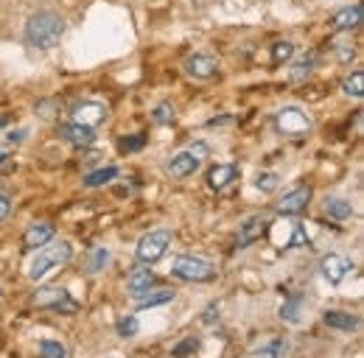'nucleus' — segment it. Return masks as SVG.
<instances>
[{
	"label": "nucleus",
	"mask_w": 364,
	"mask_h": 358,
	"mask_svg": "<svg viewBox=\"0 0 364 358\" xmlns=\"http://www.w3.org/2000/svg\"><path fill=\"white\" fill-rule=\"evenodd\" d=\"M213 313H219V311H216V308H208V311H205V322H213V319H219V316H213Z\"/></svg>",
	"instance_id": "obj_38"
},
{
	"label": "nucleus",
	"mask_w": 364,
	"mask_h": 358,
	"mask_svg": "<svg viewBox=\"0 0 364 358\" xmlns=\"http://www.w3.org/2000/svg\"><path fill=\"white\" fill-rule=\"evenodd\" d=\"M303 244H309V235H306L303 224H294V238L289 241V246H303Z\"/></svg>",
	"instance_id": "obj_33"
},
{
	"label": "nucleus",
	"mask_w": 364,
	"mask_h": 358,
	"mask_svg": "<svg viewBox=\"0 0 364 358\" xmlns=\"http://www.w3.org/2000/svg\"><path fill=\"white\" fill-rule=\"evenodd\" d=\"M70 258H73L70 241H56V244H50L48 249L37 252V258H34L31 266H28V277H31V280H43L46 274L56 271V268L65 266V264H70Z\"/></svg>",
	"instance_id": "obj_2"
},
{
	"label": "nucleus",
	"mask_w": 364,
	"mask_h": 358,
	"mask_svg": "<svg viewBox=\"0 0 364 358\" xmlns=\"http://www.w3.org/2000/svg\"><path fill=\"white\" fill-rule=\"evenodd\" d=\"M151 115H154V124H160V126H163V124H171L177 112H174V107H171V104L166 101V104H160V107H157V109H154Z\"/></svg>",
	"instance_id": "obj_29"
},
{
	"label": "nucleus",
	"mask_w": 364,
	"mask_h": 358,
	"mask_svg": "<svg viewBox=\"0 0 364 358\" xmlns=\"http://www.w3.org/2000/svg\"><path fill=\"white\" fill-rule=\"evenodd\" d=\"M336 53H339V59H342V62H350V59L356 56L353 45H348V43H339V45H336Z\"/></svg>",
	"instance_id": "obj_34"
},
{
	"label": "nucleus",
	"mask_w": 364,
	"mask_h": 358,
	"mask_svg": "<svg viewBox=\"0 0 364 358\" xmlns=\"http://www.w3.org/2000/svg\"><path fill=\"white\" fill-rule=\"evenodd\" d=\"M261 229H264V222H261V219H250V222L244 224V232H241V238H238V246L252 244V241L261 235Z\"/></svg>",
	"instance_id": "obj_24"
},
{
	"label": "nucleus",
	"mask_w": 364,
	"mask_h": 358,
	"mask_svg": "<svg viewBox=\"0 0 364 358\" xmlns=\"http://www.w3.org/2000/svg\"><path fill=\"white\" fill-rule=\"evenodd\" d=\"M314 65H317V56H309V59H300L297 65H291V82H303V79H309L311 76V70H314Z\"/></svg>",
	"instance_id": "obj_23"
},
{
	"label": "nucleus",
	"mask_w": 364,
	"mask_h": 358,
	"mask_svg": "<svg viewBox=\"0 0 364 358\" xmlns=\"http://www.w3.org/2000/svg\"><path fill=\"white\" fill-rule=\"evenodd\" d=\"M11 213V196H6V193H0V222L6 219Z\"/></svg>",
	"instance_id": "obj_36"
},
{
	"label": "nucleus",
	"mask_w": 364,
	"mask_h": 358,
	"mask_svg": "<svg viewBox=\"0 0 364 358\" xmlns=\"http://www.w3.org/2000/svg\"><path fill=\"white\" fill-rule=\"evenodd\" d=\"M241 177V171H238V166H216V168H210V174H208V185L213 188V190H225L230 182H235V179Z\"/></svg>",
	"instance_id": "obj_16"
},
{
	"label": "nucleus",
	"mask_w": 364,
	"mask_h": 358,
	"mask_svg": "<svg viewBox=\"0 0 364 358\" xmlns=\"http://www.w3.org/2000/svg\"><path fill=\"white\" fill-rule=\"evenodd\" d=\"M202 347V342L196 339V336H188V339H182L180 345L171 350V358H188V356H193L196 350Z\"/></svg>",
	"instance_id": "obj_26"
},
{
	"label": "nucleus",
	"mask_w": 364,
	"mask_h": 358,
	"mask_svg": "<svg viewBox=\"0 0 364 358\" xmlns=\"http://www.w3.org/2000/svg\"><path fill=\"white\" fill-rule=\"evenodd\" d=\"M73 118L82 126H92V124H101V121L109 118V107L101 104V101H79L73 107Z\"/></svg>",
	"instance_id": "obj_10"
},
{
	"label": "nucleus",
	"mask_w": 364,
	"mask_h": 358,
	"mask_svg": "<svg viewBox=\"0 0 364 358\" xmlns=\"http://www.w3.org/2000/svg\"><path fill=\"white\" fill-rule=\"evenodd\" d=\"M342 90H345V95L362 98L364 95V73L362 70H356L353 76H348V79H345V85H342Z\"/></svg>",
	"instance_id": "obj_25"
},
{
	"label": "nucleus",
	"mask_w": 364,
	"mask_h": 358,
	"mask_svg": "<svg viewBox=\"0 0 364 358\" xmlns=\"http://www.w3.org/2000/svg\"><path fill=\"white\" fill-rule=\"evenodd\" d=\"M40 353H43V358H68V350L56 339H43L40 342Z\"/></svg>",
	"instance_id": "obj_27"
},
{
	"label": "nucleus",
	"mask_w": 364,
	"mask_h": 358,
	"mask_svg": "<svg viewBox=\"0 0 364 358\" xmlns=\"http://www.w3.org/2000/svg\"><path fill=\"white\" fill-rule=\"evenodd\" d=\"M325 325L328 327H336V330H356L362 325V319L356 313H345V311H325Z\"/></svg>",
	"instance_id": "obj_17"
},
{
	"label": "nucleus",
	"mask_w": 364,
	"mask_h": 358,
	"mask_svg": "<svg viewBox=\"0 0 364 358\" xmlns=\"http://www.w3.org/2000/svg\"><path fill=\"white\" fill-rule=\"evenodd\" d=\"M107 261H109V252H107V249H95V261H92V271H98V268L104 266V264H107Z\"/></svg>",
	"instance_id": "obj_35"
},
{
	"label": "nucleus",
	"mask_w": 364,
	"mask_h": 358,
	"mask_svg": "<svg viewBox=\"0 0 364 358\" xmlns=\"http://www.w3.org/2000/svg\"><path fill=\"white\" fill-rule=\"evenodd\" d=\"M53 241V224L50 222H40L31 224L26 232H23V249L31 252V249H43L46 244Z\"/></svg>",
	"instance_id": "obj_11"
},
{
	"label": "nucleus",
	"mask_w": 364,
	"mask_h": 358,
	"mask_svg": "<svg viewBox=\"0 0 364 358\" xmlns=\"http://www.w3.org/2000/svg\"><path fill=\"white\" fill-rule=\"evenodd\" d=\"M3 160H6V154H3V151H0V163H3Z\"/></svg>",
	"instance_id": "obj_40"
},
{
	"label": "nucleus",
	"mask_w": 364,
	"mask_h": 358,
	"mask_svg": "<svg viewBox=\"0 0 364 358\" xmlns=\"http://www.w3.org/2000/svg\"><path fill=\"white\" fill-rule=\"evenodd\" d=\"M205 157H208V146H205V143H193V146H188L185 151L174 154V157L168 160V174L174 179L191 177V174H196V171L202 168V160H205Z\"/></svg>",
	"instance_id": "obj_4"
},
{
	"label": "nucleus",
	"mask_w": 364,
	"mask_h": 358,
	"mask_svg": "<svg viewBox=\"0 0 364 358\" xmlns=\"http://www.w3.org/2000/svg\"><path fill=\"white\" fill-rule=\"evenodd\" d=\"M115 177H118V168H115V166H109V168H101V171L87 174V177H85V185H87V188H101V185L112 182Z\"/></svg>",
	"instance_id": "obj_21"
},
{
	"label": "nucleus",
	"mask_w": 364,
	"mask_h": 358,
	"mask_svg": "<svg viewBox=\"0 0 364 358\" xmlns=\"http://www.w3.org/2000/svg\"><path fill=\"white\" fill-rule=\"evenodd\" d=\"M185 70H188V76H193V79H213V76L219 73V59L205 56V53H196V56H191V59L185 62Z\"/></svg>",
	"instance_id": "obj_12"
},
{
	"label": "nucleus",
	"mask_w": 364,
	"mask_h": 358,
	"mask_svg": "<svg viewBox=\"0 0 364 358\" xmlns=\"http://www.w3.org/2000/svg\"><path fill=\"white\" fill-rule=\"evenodd\" d=\"M350 271H353V264H350L345 255L331 252V255H325V258L319 261V274H322V280H328L331 286H339Z\"/></svg>",
	"instance_id": "obj_8"
},
{
	"label": "nucleus",
	"mask_w": 364,
	"mask_h": 358,
	"mask_svg": "<svg viewBox=\"0 0 364 358\" xmlns=\"http://www.w3.org/2000/svg\"><path fill=\"white\" fill-rule=\"evenodd\" d=\"M300 313H303V300H300V297H291V300H286V303H283V308H280V319H286V322L297 325V322H300Z\"/></svg>",
	"instance_id": "obj_22"
},
{
	"label": "nucleus",
	"mask_w": 364,
	"mask_h": 358,
	"mask_svg": "<svg viewBox=\"0 0 364 358\" xmlns=\"http://www.w3.org/2000/svg\"><path fill=\"white\" fill-rule=\"evenodd\" d=\"M177 291L174 288H160V291H151V294H143L137 300L140 308H154V305H166V303H174Z\"/></svg>",
	"instance_id": "obj_19"
},
{
	"label": "nucleus",
	"mask_w": 364,
	"mask_h": 358,
	"mask_svg": "<svg viewBox=\"0 0 364 358\" xmlns=\"http://www.w3.org/2000/svg\"><path fill=\"white\" fill-rule=\"evenodd\" d=\"M65 34V20L56 11H37L26 23V43L37 50H50Z\"/></svg>",
	"instance_id": "obj_1"
},
{
	"label": "nucleus",
	"mask_w": 364,
	"mask_h": 358,
	"mask_svg": "<svg viewBox=\"0 0 364 358\" xmlns=\"http://www.w3.org/2000/svg\"><path fill=\"white\" fill-rule=\"evenodd\" d=\"M274 129L286 137H306L314 129V118L300 107H283L274 112Z\"/></svg>",
	"instance_id": "obj_3"
},
{
	"label": "nucleus",
	"mask_w": 364,
	"mask_h": 358,
	"mask_svg": "<svg viewBox=\"0 0 364 358\" xmlns=\"http://www.w3.org/2000/svg\"><path fill=\"white\" fill-rule=\"evenodd\" d=\"M291 53H294V45L291 43H277L272 50V59L274 62H283V59H291Z\"/></svg>",
	"instance_id": "obj_32"
},
{
	"label": "nucleus",
	"mask_w": 364,
	"mask_h": 358,
	"mask_svg": "<svg viewBox=\"0 0 364 358\" xmlns=\"http://www.w3.org/2000/svg\"><path fill=\"white\" fill-rule=\"evenodd\" d=\"M286 353H289V342L286 339H272V342H267V345H261L255 350L258 358H286Z\"/></svg>",
	"instance_id": "obj_20"
},
{
	"label": "nucleus",
	"mask_w": 364,
	"mask_h": 358,
	"mask_svg": "<svg viewBox=\"0 0 364 358\" xmlns=\"http://www.w3.org/2000/svg\"><path fill=\"white\" fill-rule=\"evenodd\" d=\"M0 297H3V288H0Z\"/></svg>",
	"instance_id": "obj_41"
},
{
	"label": "nucleus",
	"mask_w": 364,
	"mask_h": 358,
	"mask_svg": "<svg viewBox=\"0 0 364 358\" xmlns=\"http://www.w3.org/2000/svg\"><path fill=\"white\" fill-rule=\"evenodd\" d=\"M23 134H26L23 129H20V132H11L9 134V140H11V143H20V140H23Z\"/></svg>",
	"instance_id": "obj_37"
},
{
	"label": "nucleus",
	"mask_w": 364,
	"mask_h": 358,
	"mask_svg": "<svg viewBox=\"0 0 364 358\" xmlns=\"http://www.w3.org/2000/svg\"><path fill=\"white\" fill-rule=\"evenodd\" d=\"M168 246H171V232L168 229H151L137 241V261L140 264H154L168 252Z\"/></svg>",
	"instance_id": "obj_5"
},
{
	"label": "nucleus",
	"mask_w": 364,
	"mask_h": 358,
	"mask_svg": "<svg viewBox=\"0 0 364 358\" xmlns=\"http://www.w3.org/2000/svg\"><path fill=\"white\" fill-rule=\"evenodd\" d=\"M171 274L180 277V280H188V283H205V280H213L216 266H213L210 261H205V258L185 255V258H177V261H174Z\"/></svg>",
	"instance_id": "obj_6"
},
{
	"label": "nucleus",
	"mask_w": 364,
	"mask_h": 358,
	"mask_svg": "<svg viewBox=\"0 0 364 358\" xmlns=\"http://www.w3.org/2000/svg\"><path fill=\"white\" fill-rule=\"evenodd\" d=\"M325 213H328L331 219H336V222H345V219L353 216V205H350L348 199L333 196V199H325Z\"/></svg>",
	"instance_id": "obj_18"
},
{
	"label": "nucleus",
	"mask_w": 364,
	"mask_h": 358,
	"mask_svg": "<svg viewBox=\"0 0 364 358\" xmlns=\"http://www.w3.org/2000/svg\"><path fill=\"white\" fill-rule=\"evenodd\" d=\"M157 283V277H154V271L149 266H140V268H135L132 274H129V294L135 297V300H140L143 294H149L151 291V286Z\"/></svg>",
	"instance_id": "obj_14"
},
{
	"label": "nucleus",
	"mask_w": 364,
	"mask_h": 358,
	"mask_svg": "<svg viewBox=\"0 0 364 358\" xmlns=\"http://www.w3.org/2000/svg\"><path fill=\"white\" fill-rule=\"evenodd\" d=\"M277 185H280V177H277L274 171L258 174V179H255V188H258L261 193H272V190H277Z\"/></svg>",
	"instance_id": "obj_28"
},
{
	"label": "nucleus",
	"mask_w": 364,
	"mask_h": 358,
	"mask_svg": "<svg viewBox=\"0 0 364 358\" xmlns=\"http://www.w3.org/2000/svg\"><path fill=\"white\" fill-rule=\"evenodd\" d=\"M137 330H140V322H137L135 316H124V319L118 322V333H121V336H135Z\"/></svg>",
	"instance_id": "obj_30"
},
{
	"label": "nucleus",
	"mask_w": 364,
	"mask_h": 358,
	"mask_svg": "<svg viewBox=\"0 0 364 358\" xmlns=\"http://www.w3.org/2000/svg\"><path fill=\"white\" fill-rule=\"evenodd\" d=\"M34 305L37 308H48V311H59V313H76L79 311V303L65 291V288H40L34 294Z\"/></svg>",
	"instance_id": "obj_7"
},
{
	"label": "nucleus",
	"mask_w": 364,
	"mask_h": 358,
	"mask_svg": "<svg viewBox=\"0 0 364 358\" xmlns=\"http://www.w3.org/2000/svg\"><path fill=\"white\" fill-rule=\"evenodd\" d=\"M309 202H311V188H309V185H300V188H294L291 193H286V196L274 205V210H277L280 216H297V213H303V210L309 207Z\"/></svg>",
	"instance_id": "obj_9"
},
{
	"label": "nucleus",
	"mask_w": 364,
	"mask_h": 358,
	"mask_svg": "<svg viewBox=\"0 0 364 358\" xmlns=\"http://www.w3.org/2000/svg\"><path fill=\"white\" fill-rule=\"evenodd\" d=\"M362 17H364L362 3L345 6L342 11H336V17H333V28H336V31H353V28L362 26Z\"/></svg>",
	"instance_id": "obj_13"
},
{
	"label": "nucleus",
	"mask_w": 364,
	"mask_h": 358,
	"mask_svg": "<svg viewBox=\"0 0 364 358\" xmlns=\"http://www.w3.org/2000/svg\"><path fill=\"white\" fill-rule=\"evenodd\" d=\"M62 137H65L70 146H79V148H87V146L95 143L92 126H82V124H70V126H65V129H62Z\"/></svg>",
	"instance_id": "obj_15"
},
{
	"label": "nucleus",
	"mask_w": 364,
	"mask_h": 358,
	"mask_svg": "<svg viewBox=\"0 0 364 358\" xmlns=\"http://www.w3.org/2000/svg\"><path fill=\"white\" fill-rule=\"evenodd\" d=\"M146 146V137L143 134H129L121 140V151H140Z\"/></svg>",
	"instance_id": "obj_31"
},
{
	"label": "nucleus",
	"mask_w": 364,
	"mask_h": 358,
	"mask_svg": "<svg viewBox=\"0 0 364 358\" xmlns=\"http://www.w3.org/2000/svg\"><path fill=\"white\" fill-rule=\"evenodd\" d=\"M6 124H9V115H0V129H3Z\"/></svg>",
	"instance_id": "obj_39"
}]
</instances>
